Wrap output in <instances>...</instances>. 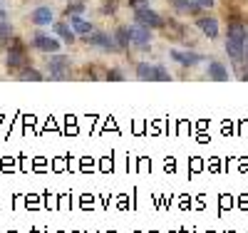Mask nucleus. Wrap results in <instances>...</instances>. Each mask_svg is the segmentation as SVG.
<instances>
[{
  "instance_id": "nucleus-2",
  "label": "nucleus",
  "mask_w": 248,
  "mask_h": 233,
  "mask_svg": "<svg viewBox=\"0 0 248 233\" xmlns=\"http://www.w3.org/2000/svg\"><path fill=\"white\" fill-rule=\"evenodd\" d=\"M134 17H137V23L139 25H144V28H164V17L159 15V13H154V10H149V8H144V5H139V8H134Z\"/></svg>"
},
{
  "instance_id": "nucleus-17",
  "label": "nucleus",
  "mask_w": 248,
  "mask_h": 233,
  "mask_svg": "<svg viewBox=\"0 0 248 233\" xmlns=\"http://www.w3.org/2000/svg\"><path fill=\"white\" fill-rule=\"evenodd\" d=\"M114 40H117V47H119V50L129 47V30H127V28H119L117 35H114Z\"/></svg>"
},
{
  "instance_id": "nucleus-16",
  "label": "nucleus",
  "mask_w": 248,
  "mask_h": 233,
  "mask_svg": "<svg viewBox=\"0 0 248 233\" xmlns=\"http://www.w3.org/2000/svg\"><path fill=\"white\" fill-rule=\"evenodd\" d=\"M55 32H57L62 40H65V42H70V45L75 42V32H72V30H70L65 23H57V25H55Z\"/></svg>"
},
{
  "instance_id": "nucleus-10",
  "label": "nucleus",
  "mask_w": 248,
  "mask_h": 233,
  "mask_svg": "<svg viewBox=\"0 0 248 233\" xmlns=\"http://www.w3.org/2000/svg\"><path fill=\"white\" fill-rule=\"evenodd\" d=\"M32 23L35 25H50L52 23V10L50 8H37L32 13Z\"/></svg>"
},
{
  "instance_id": "nucleus-20",
  "label": "nucleus",
  "mask_w": 248,
  "mask_h": 233,
  "mask_svg": "<svg viewBox=\"0 0 248 233\" xmlns=\"http://www.w3.org/2000/svg\"><path fill=\"white\" fill-rule=\"evenodd\" d=\"M243 60H246V65H248V32H246V42H243Z\"/></svg>"
},
{
  "instance_id": "nucleus-8",
  "label": "nucleus",
  "mask_w": 248,
  "mask_h": 233,
  "mask_svg": "<svg viewBox=\"0 0 248 233\" xmlns=\"http://www.w3.org/2000/svg\"><path fill=\"white\" fill-rule=\"evenodd\" d=\"M32 45H35L37 50H43V52H57V50H60V42H57L55 37H47V35H35Z\"/></svg>"
},
{
  "instance_id": "nucleus-11",
  "label": "nucleus",
  "mask_w": 248,
  "mask_h": 233,
  "mask_svg": "<svg viewBox=\"0 0 248 233\" xmlns=\"http://www.w3.org/2000/svg\"><path fill=\"white\" fill-rule=\"evenodd\" d=\"M171 57L176 62H181V65H186V67H194V65H199V62H201V57L199 55H191V52H171Z\"/></svg>"
},
{
  "instance_id": "nucleus-1",
  "label": "nucleus",
  "mask_w": 248,
  "mask_h": 233,
  "mask_svg": "<svg viewBox=\"0 0 248 233\" xmlns=\"http://www.w3.org/2000/svg\"><path fill=\"white\" fill-rule=\"evenodd\" d=\"M243 42H246V30L241 23H233L229 28V37H226V52H229L233 62L243 60Z\"/></svg>"
},
{
  "instance_id": "nucleus-9",
  "label": "nucleus",
  "mask_w": 248,
  "mask_h": 233,
  "mask_svg": "<svg viewBox=\"0 0 248 233\" xmlns=\"http://www.w3.org/2000/svg\"><path fill=\"white\" fill-rule=\"evenodd\" d=\"M199 28H201L203 35H209V37H216V35H218L216 17H201V20H199Z\"/></svg>"
},
{
  "instance_id": "nucleus-21",
  "label": "nucleus",
  "mask_w": 248,
  "mask_h": 233,
  "mask_svg": "<svg viewBox=\"0 0 248 233\" xmlns=\"http://www.w3.org/2000/svg\"><path fill=\"white\" fill-rule=\"evenodd\" d=\"M109 79H122V72H109Z\"/></svg>"
},
{
  "instance_id": "nucleus-3",
  "label": "nucleus",
  "mask_w": 248,
  "mask_h": 233,
  "mask_svg": "<svg viewBox=\"0 0 248 233\" xmlns=\"http://www.w3.org/2000/svg\"><path fill=\"white\" fill-rule=\"evenodd\" d=\"M137 77L139 79H159V82H167L169 79V72L164 70L161 65H149V62H141V65H137Z\"/></svg>"
},
{
  "instance_id": "nucleus-4",
  "label": "nucleus",
  "mask_w": 248,
  "mask_h": 233,
  "mask_svg": "<svg viewBox=\"0 0 248 233\" xmlns=\"http://www.w3.org/2000/svg\"><path fill=\"white\" fill-rule=\"evenodd\" d=\"M47 67H50V77L52 79H65V77H70V57H65V55H55V57H50V62H47Z\"/></svg>"
},
{
  "instance_id": "nucleus-19",
  "label": "nucleus",
  "mask_w": 248,
  "mask_h": 233,
  "mask_svg": "<svg viewBox=\"0 0 248 233\" xmlns=\"http://www.w3.org/2000/svg\"><path fill=\"white\" fill-rule=\"evenodd\" d=\"M194 3H196L199 8H211V5H214V0H194Z\"/></svg>"
},
{
  "instance_id": "nucleus-7",
  "label": "nucleus",
  "mask_w": 248,
  "mask_h": 233,
  "mask_svg": "<svg viewBox=\"0 0 248 233\" xmlns=\"http://www.w3.org/2000/svg\"><path fill=\"white\" fill-rule=\"evenodd\" d=\"M8 67H10V70L28 67V55H25V47L20 45L17 40L13 42V47H10V52H8Z\"/></svg>"
},
{
  "instance_id": "nucleus-5",
  "label": "nucleus",
  "mask_w": 248,
  "mask_h": 233,
  "mask_svg": "<svg viewBox=\"0 0 248 233\" xmlns=\"http://www.w3.org/2000/svg\"><path fill=\"white\" fill-rule=\"evenodd\" d=\"M129 30V42L137 47V50H149V42H152V32L149 28H144V25H134V28H127Z\"/></svg>"
},
{
  "instance_id": "nucleus-18",
  "label": "nucleus",
  "mask_w": 248,
  "mask_h": 233,
  "mask_svg": "<svg viewBox=\"0 0 248 233\" xmlns=\"http://www.w3.org/2000/svg\"><path fill=\"white\" fill-rule=\"evenodd\" d=\"M17 77H20V79H35V82H37V79H43V75H40L37 70H23Z\"/></svg>"
},
{
  "instance_id": "nucleus-6",
  "label": "nucleus",
  "mask_w": 248,
  "mask_h": 233,
  "mask_svg": "<svg viewBox=\"0 0 248 233\" xmlns=\"http://www.w3.org/2000/svg\"><path fill=\"white\" fill-rule=\"evenodd\" d=\"M87 37V45H92V47H99V50H119L117 47V40L109 35V32H102V30H97V32H90V35H85Z\"/></svg>"
},
{
  "instance_id": "nucleus-12",
  "label": "nucleus",
  "mask_w": 248,
  "mask_h": 233,
  "mask_svg": "<svg viewBox=\"0 0 248 233\" xmlns=\"http://www.w3.org/2000/svg\"><path fill=\"white\" fill-rule=\"evenodd\" d=\"M70 23H72V28H75V32H77V35H90V32H92V25L87 23V20L77 17V15H72V17H70Z\"/></svg>"
},
{
  "instance_id": "nucleus-15",
  "label": "nucleus",
  "mask_w": 248,
  "mask_h": 233,
  "mask_svg": "<svg viewBox=\"0 0 248 233\" xmlns=\"http://www.w3.org/2000/svg\"><path fill=\"white\" fill-rule=\"evenodd\" d=\"M171 3L179 13H196L199 10V5L194 3V0H171Z\"/></svg>"
},
{
  "instance_id": "nucleus-13",
  "label": "nucleus",
  "mask_w": 248,
  "mask_h": 233,
  "mask_svg": "<svg viewBox=\"0 0 248 233\" xmlns=\"http://www.w3.org/2000/svg\"><path fill=\"white\" fill-rule=\"evenodd\" d=\"M10 40V20H8V15H5V10H0V42H5Z\"/></svg>"
},
{
  "instance_id": "nucleus-14",
  "label": "nucleus",
  "mask_w": 248,
  "mask_h": 233,
  "mask_svg": "<svg viewBox=\"0 0 248 233\" xmlns=\"http://www.w3.org/2000/svg\"><path fill=\"white\" fill-rule=\"evenodd\" d=\"M209 77H211V79H218V82H223V79H229V72L223 70V65H221V62H211V65H209Z\"/></svg>"
}]
</instances>
